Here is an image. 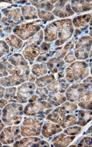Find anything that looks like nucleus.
Returning <instances> with one entry per match:
<instances>
[{
	"label": "nucleus",
	"mask_w": 92,
	"mask_h": 147,
	"mask_svg": "<svg viewBox=\"0 0 92 147\" xmlns=\"http://www.w3.org/2000/svg\"><path fill=\"white\" fill-rule=\"evenodd\" d=\"M57 33L58 38L54 43L55 47L61 46L69 39L73 35L74 28L71 19H65L54 22L47 26L44 30V40L45 42H52L56 40V33Z\"/></svg>",
	"instance_id": "nucleus-1"
},
{
	"label": "nucleus",
	"mask_w": 92,
	"mask_h": 147,
	"mask_svg": "<svg viewBox=\"0 0 92 147\" xmlns=\"http://www.w3.org/2000/svg\"><path fill=\"white\" fill-rule=\"evenodd\" d=\"M24 106L18 103L8 104L2 110V119L5 125H18L22 122Z\"/></svg>",
	"instance_id": "nucleus-2"
},
{
	"label": "nucleus",
	"mask_w": 92,
	"mask_h": 147,
	"mask_svg": "<svg viewBox=\"0 0 92 147\" xmlns=\"http://www.w3.org/2000/svg\"><path fill=\"white\" fill-rule=\"evenodd\" d=\"M89 74V68L87 63L76 62L66 69V81L69 82H81Z\"/></svg>",
	"instance_id": "nucleus-3"
},
{
	"label": "nucleus",
	"mask_w": 92,
	"mask_h": 147,
	"mask_svg": "<svg viewBox=\"0 0 92 147\" xmlns=\"http://www.w3.org/2000/svg\"><path fill=\"white\" fill-rule=\"evenodd\" d=\"M46 22L42 20H37L33 22L24 24L22 25L17 26L13 30L14 34L19 36L22 40H27L30 36L35 35L41 27H44Z\"/></svg>",
	"instance_id": "nucleus-4"
},
{
	"label": "nucleus",
	"mask_w": 92,
	"mask_h": 147,
	"mask_svg": "<svg viewBox=\"0 0 92 147\" xmlns=\"http://www.w3.org/2000/svg\"><path fill=\"white\" fill-rule=\"evenodd\" d=\"M79 82H80L73 84L66 90V98L68 101L73 102L78 100L79 98L84 92L91 88V77H89L86 80H84L82 83H79Z\"/></svg>",
	"instance_id": "nucleus-5"
},
{
	"label": "nucleus",
	"mask_w": 92,
	"mask_h": 147,
	"mask_svg": "<svg viewBox=\"0 0 92 147\" xmlns=\"http://www.w3.org/2000/svg\"><path fill=\"white\" fill-rule=\"evenodd\" d=\"M36 85L33 82H27L18 86L16 90V96H14L9 102L14 103H27L30 97L34 95Z\"/></svg>",
	"instance_id": "nucleus-6"
},
{
	"label": "nucleus",
	"mask_w": 92,
	"mask_h": 147,
	"mask_svg": "<svg viewBox=\"0 0 92 147\" xmlns=\"http://www.w3.org/2000/svg\"><path fill=\"white\" fill-rule=\"evenodd\" d=\"M43 119L40 120L32 118L24 119L20 127L22 136H39L40 135Z\"/></svg>",
	"instance_id": "nucleus-7"
},
{
	"label": "nucleus",
	"mask_w": 92,
	"mask_h": 147,
	"mask_svg": "<svg viewBox=\"0 0 92 147\" xmlns=\"http://www.w3.org/2000/svg\"><path fill=\"white\" fill-rule=\"evenodd\" d=\"M20 127L14 126L4 128L3 131L0 132V141L4 144H11L14 141H17L22 138L20 134Z\"/></svg>",
	"instance_id": "nucleus-8"
},
{
	"label": "nucleus",
	"mask_w": 92,
	"mask_h": 147,
	"mask_svg": "<svg viewBox=\"0 0 92 147\" xmlns=\"http://www.w3.org/2000/svg\"><path fill=\"white\" fill-rule=\"evenodd\" d=\"M53 106L46 101H41L39 102H32L25 106L24 109V113L26 115H44V110L52 108Z\"/></svg>",
	"instance_id": "nucleus-9"
},
{
	"label": "nucleus",
	"mask_w": 92,
	"mask_h": 147,
	"mask_svg": "<svg viewBox=\"0 0 92 147\" xmlns=\"http://www.w3.org/2000/svg\"><path fill=\"white\" fill-rule=\"evenodd\" d=\"M22 54L26 60L30 61V64L33 63V60L35 57L41 55V49L36 44H29L24 46Z\"/></svg>",
	"instance_id": "nucleus-10"
},
{
	"label": "nucleus",
	"mask_w": 92,
	"mask_h": 147,
	"mask_svg": "<svg viewBox=\"0 0 92 147\" xmlns=\"http://www.w3.org/2000/svg\"><path fill=\"white\" fill-rule=\"evenodd\" d=\"M77 109V105L75 103H72V102H64L60 107H57L55 110H53L54 112L57 114L60 120H62L64 117L68 114L73 113L74 111Z\"/></svg>",
	"instance_id": "nucleus-11"
},
{
	"label": "nucleus",
	"mask_w": 92,
	"mask_h": 147,
	"mask_svg": "<svg viewBox=\"0 0 92 147\" xmlns=\"http://www.w3.org/2000/svg\"><path fill=\"white\" fill-rule=\"evenodd\" d=\"M62 131V127L57 124H53L51 122H44L42 128V136L46 138H49L55 134H57Z\"/></svg>",
	"instance_id": "nucleus-12"
},
{
	"label": "nucleus",
	"mask_w": 92,
	"mask_h": 147,
	"mask_svg": "<svg viewBox=\"0 0 92 147\" xmlns=\"http://www.w3.org/2000/svg\"><path fill=\"white\" fill-rule=\"evenodd\" d=\"M69 87V83H67L66 81L63 79H59V80H55L54 82H51L47 85V90L50 92L54 93H62L64 94L67 88Z\"/></svg>",
	"instance_id": "nucleus-13"
},
{
	"label": "nucleus",
	"mask_w": 92,
	"mask_h": 147,
	"mask_svg": "<svg viewBox=\"0 0 92 147\" xmlns=\"http://www.w3.org/2000/svg\"><path fill=\"white\" fill-rule=\"evenodd\" d=\"M46 65L49 69V72L52 74H57L58 72L64 71L65 68V62L61 59L51 58L48 60Z\"/></svg>",
	"instance_id": "nucleus-14"
},
{
	"label": "nucleus",
	"mask_w": 92,
	"mask_h": 147,
	"mask_svg": "<svg viewBox=\"0 0 92 147\" xmlns=\"http://www.w3.org/2000/svg\"><path fill=\"white\" fill-rule=\"evenodd\" d=\"M75 139V136H66L65 133L60 134L52 140L53 146H66Z\"/></svg>",
	"instance_id": "nucleus-15"
},
{
	"label": "nucleus",
	"mask_w": 92,
	"mask_h": 147,
	"mask_svg": "<svg viewBox=\"0 0 92 147\" xmlns=\"http://www.w3.org/2000/svg\"><path fill=\"white\" fill-rule=\"evenodd\" d=\"M91 41L83 44V45L76 49V50L74 52V56H76V59H77V60H87L91 52Z\"/></svg>",
	"instance_id": "nucleus-16"
},
{
	"label": "nucleus",
	"mask_w": 92,
	"mask_h": 147,
	"mask_svg": "<svg viewBox=\"0 0 92 147\" xmlns=\"http://www.w3.org/2000/svg\"><path fill=\"white\" fill-rule=\"evenodd\" d=\"M66 98L64 96V94L62 93H54V92H49L48 94V101L49 103H50L53 107H57V106L62 105L66 102Z\"/></svg>",
	"instance_id": "nucleus-17"
},
{
	"label": "nucleus",
	"mask_w": 92,
	"mask_h": 147,
	"mask_svg": "<svg viewBox=\"0 0 92 147\" xmlns=\"http://www.w3.org/2000/svg\"><path fill=\"white\" fill-rule=\"evenodd\" d=\"M72 10L75 13H83V12L91 10V2L86 1H72Z\"/></svg>",
	"instance_id": "nucleus-18"
},
{
	"label": "nucleus",
	"mask_w": 92,
	"mask_h": 147,
	"mask_svg": "<svg viewBox=\"0 0 92 147\" xmlns=\"http://www.w3.org/2000/svg\"><path fill=\"white\" fill-rule=\"evenodd\" d=\"M21 9L16 8L14 10H8L6 11H4L3 13L5 15V17H7L9 19H12L13 22H15V23L18 24L22 23L24 21V18L22 17L21 14Z\"/></svg>",
	"instance_id": "nucleus-19"
},
{
	"label": "nucleus",
	"mask_w": 92,
	"mask_h": 147,
	"mask_svg": "<svg viewBox=\"0 0 92 147\" xmlns=\"http://www.w3.org/2000/svg\"><path fill=\"white\" fill-rule=\"evenodd\" d=\"M52 13L59 18H65L67 16H71L74 14V12L72 10L70 6V4L67 3L65 6L60 8H54L52 10Z\"/></svg>",
	"instance_id": "nucleus-20"
},
{
	"label": "nucleus",
	"mask_w": 92,
	"mask_h": 147,
	"mask_svg": "<svg viewBox=\"0 0 92 147\" xmlns=\"http://www.w3.org/2000/svg\"><path fill=\"white\" fill-rule=\"evenodd\" d=\"M78 121L77 124L80 127H84L91 120V110H80L78 111Z\"/></svg>",
	"instance_id": "nucleus-21"
},
{
	"label": "nucleus",
	"mask_w": 92,
	"mask_h": 147,
	"mask_svg": "<svg viewBox=\"0 0 92 147\" xmlns=\"http://www.w3.org/2000/svg\"><path fill=\"white\" fill-rule=\"evenodd\" d=\"M30 4L34 5L37 7L39 10L44 9V10L48 11H52L54 9V5H55L56 1H29Z\"/></svg>",
	"instance_id": "nucleus-22"
},
{
	"label": "nucleus",
	"mask_w": 92,
	"mask_h": 147,
	"mask_svg": "<svg viewBox=\"0 0 92 147\" xmlns=\"http://www.w3.org/2000/svg\"><path fill=\"white\" fill-rule=\"evenodd\" d=\"M21 11L23 14L24 19L25 20H32L38 18V14H37V10L33 7L31 6H23L22 7Z\"/></svg>",
	"instance_id": "nucleus-23"
},
{
	"label": "nucleus",
	"mask_w": 92,
	"mask_h": 147,
	"mask_svg": "<svg viewBox=\"0 0 92 147\" xmlns=\"http://www.w3.org/2000/svg\"><path fill=\"white\" fill-rule=\"evenodd\" d=\"M41 140V138L38 137L24 138L16 141L13 146H33L35 143Z\"/></svg>",
	"instance_id": "nucleus-24"
},
{
	"label": "nucleus",
	"mask_w": 92,
	"mask_h": 147,
	"mask_svg": "<svg viewBox=\"0 0 92 147\" xmlns=\"http://www.w3.org/2000/svg\"><path fill=\"white\" fill-rule=\"evenodd\" d=\"M5 41L7 42L10 47L15 49H20L23 47V42L20 38H18L15 35H9L8 36L5 38Z\"/></svg>",
	"instance_id": "nucleus-25"
},
{
	"label": "nucleus",
	"mask_w": 92,
	"mask_h": 147,
	"mask_svg": "<svg viewBox=\"0 0 92 147\" xmlns=\"http://www.w3.org/2000/svg\"><path fill=\"white\" fill-rule=\"evenodd\" d=\"M32 74L35 76V77H40L42 76L46 75L48 72V69H47V66L46 64L44 63H35L32 65Z\"/></svg>",
	"instance_id": "nucleus-26"
},
{
	"label": "nucleus",
	"mask_w": 92,
	"mask_h": 147,
	"mask_svg": "<svg viewBox=\"0 0 92 147\" xmlns=\"http://www.w3.org/2000/svg\"><path fill=\"white\" fill-rule=\"evenodd\" d=\"M55 80H56V77H55V74H50L45 75L44 77L37 79L36 80H35V84H36L37 86H39L40 88H43L48 85L51 82H54Z\"/></svg>",
	"instance_id": "nucleus-27"
},
{
	"label": "nucleus",
	"mask_w": 92,
	"mask_h": 147,
	"mask_svg": "<svg viewBox=\"0 0 92 147\" xmlns=\"http://www.w3.org/2000/svg\"><path fill=\"white\" fill-rule=\"evenodd\" d=\"M91 20V14H86V15L79 16H76L73 19L74 25L76 27H85L87 26L88 23Z\"/></svg>",
	"instance_id": "nucleus-28"
},
{
	"label": "nucleus",
	"mask_w": 92,
	"mask_h": 147,
	"mask_svg": "<svg viewBox=\"0 0 92 147\" xmlns=\"http://www.w3.org/2000/svg\"><path fill=\"white\" fill-rule=\"evenodd\" d=\"M77 124V116L74 115H67L65 117L62 119L59 123L60 126L62 127V129H66L67 127L73 126Z\"/></svg>",
	"instance_id": "nucleus-29"
},
{
	"label": "nucleus",
	"mask_w": 92,
	"mask_h": 147,
	"mask_svg": "<svg viewBox=\"0 0 92 147\" xmlns=\"http://www.w3.org/2000/svg\"><path fill=\"white\" fill-rule=\"evenodd\" d=\"M43 38H44V32H43V30H40L38 33L34 35L33 37H32L31 38L27 40L24 44V46L29 45V44H36V45L39 46V44H41Z\"/></svg>",
	"instance_id": "nucleus-30"
},
{
	"label": "nucleus",
	"mask_w": 92,
	"mask_h": 147,
	"mask_svg": "<svg viewBox=\"0 0 92 147\" xmlns=\"http://www.w3.org/2000/svg\"><path fill=\"white\" fill-rule=\"evenodd\" d=\"M37 14H38V17L44 20V22H47V21H52L55 18V16L52 15L49 12L45 11L43 10H37Z\"/></svg>",
	"instance_id": "nucleus-31"
},
{
	"label": "nucleus",
	"mask_w": 92,
	"mask_h": 147,
	"mask_svg": "<svg viewBox=\"0 0 92 147\" xmlns=\"http://www.w3.org/2000/svg\"><path fill=\"white\" fill-rule=\"evenodd\" d=\"M49 90H47V88L43 87V88H38L35 89V94L37 95H39L40 97V101H47L48 99V94H49Z\"/></svg>",
	"instance_id": "nucleus-32"
},
{
	"label": "nucleus",
	"mask_w": 92,
	"mask_h": 147,
	"mask_svg": "<svg viewBox=\"0 0 92 147\" xmlns=\"http://www.w3.org/2000/svg\"><path fill=\"white\" fill-rule=\"evenodd\" d=\"M17 88L16 87H9L7 89H5V94H4V98L6 100H10L16 94Z\"/></svg>",
	"instance_id": "nucleus-33"
},
{
	"label": "nucleus",
	"mask_w": 92,
	"mask_h": 147,
	"mask_svg": "<svg viewBox=\"0 0 92 147\" xmlns=\"http://www.w3.org/2000/svg\"><path fill=\"white\" fill-rule=\"evenodd\" d=\"M81 131H82V127H69V128L67 127V129L64 130V133L69 136H76L78 135Z\"/></svg>",
	"instance_id": "nucleus-34"
},
{
	"label": "nucleus",
	"mask_w": 92,
	"mask_h": 147,
	"mask_svg": "<svg viewBox=\"0 0 92 147\" xmlns=\"http://www.w3.org/2000/svg\"><path fill=\"white\" fill-rule=\"evenodd\" d=\"M10 52V48L4 40H0V57Z\"/></svg>",
	"instance_id": "nucleus-35"
},
{
	"label": "nucleus",
	"mask_w": 92,
	"mask_h": 147,
	"mask_svg": "<svg viewBox=\"0 0 92 147\" xmlns=\"http://www.w3.org/2000/svg\"><path fill=\"white\" fill-rule=\"evenodd\" d=\"M64 60H65V62L67 63H71L72 62H74L76 60V57L74 56V51L69 50V52H67V54L64 57Z\"/></svg>",
	"instance_id": "nucleus-36"
},
{
	"label": "nucleus",
	"mask_w": 92,
	"mask_h": 147,
	"mask_svg": "<svg viewBox=\"0 0 92 147\" xmlns=\"http://www.w3.org/2000/svg\"><path fill=\"white\" fill-rule=\"evenodd\" d=\"M78 146H91V138L85 137L78 144Z\"/></svg>",
	"instance_id": "nucleus-37"
},
{
	"label": "nucleus",
	"mask_w": 92,
	"mask_h": 147,
	"mask_svg": "<svg viewBox=\"0 0 92 147\" xmlns=\"http://www.w3.org/2000/svg\"><path fill=\"white\" fill-rule=\"evenodd\" d=\"M39 100H40V97H39V95H32V96L30 97V99H28V102L30 103H32V102H38Z\"/></svg>",
	"instance_id": "nucleus-38"
},
{
	"label": "nucleus",
	"mask_w": 92,
	"mask_h": 147,
	"mask_svg": "<svg viewBox=\"0 0 92 147\" xmlns=\"http://www.w3.org/2000/svg\"><path fill=\"white\" fill-rule=\"evenodd\" d=\"M7 105V100H6L5 99H0V109H2L5 106H6Z\"/></svg>",
	"instance_id": "nucleus-39"
},
{
	"label": "nucleus",
	"mask_w": 92,
	"mask_h": 147,
	"mask_svg": "<svg viewBox=\"0 0 92 147\" xmlns=\"http://www.w3.org/2000/svg\"><path fill=\"white\" fill-rule=\"evenodd\" d=\"M29 80H30V82H35V80H36V78H35V76L34 75V74H30V76H29Z\"/></svg>",
	"instance_id": "nucleus-40"
},
{
	"label": "nucleus",
	"mask_w": 92,
	"mask_h": 147,
	"mask_svg": "<svg viewBox=\"0 0 92 147\" xmlns=\"http://www.w3.org/2000/svg\"><path fill=\"white\" fill-rule=\"evenodd\" d=\"M5 88L2 86H0V99L2 98L4 96V94H5Z\"/></svg>",
	"instance_id": "nucleus-41"
},
{
	"label": "nucleus",
	"mask_w": 92,
	"mask_h": 147,
	"mask_svg": "<svg viewBox=\"0 0 92 147\" xmlns=\"http://www.w3.org/2000/svg\"><path fill=\"white\" fill-rule=\"evenodd\" d=\"M6 35H8V33L5 32V31L2 30V29H0V38H3V37H5Z\"/></svg>",
	"instance_id": "nucleus-42"
},
{
	"label": "nucleus",
	"mask_w": 92,
	"mask_h": 147,
	"mask_svg": "<svg viewBox=\"0 0 92 147\" xmlns=\"http://www.w3.org/2000/svg\"><path fill=\"white\" fill-rule=\"evenodd\" d=\"M2 110L0 109V117L2 116Z\"/></svg>",
	"instance_id": "nucleus-43"
},
{
	"label": "nucleus",
	"mask_w": 92,
	"mask_h": 147,
	"mask_svg": "<svg viewBox=\"0 0 92 147\" xmlns=\"http://www.w3.org/2000/svg\"><path fill=\"white\" fill-rule=\"evenodd\" d=\"M0 146H2V143L0 142Z\"/></svg>",
	"instance_id": "nucleus-44"
}]
</instances>
